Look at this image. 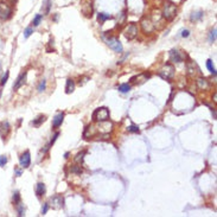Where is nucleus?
Wrapping results in <instances>:
<instances>
[{
	"instance_id": "39448f33",
	"label": "nucleus",
	"mask_w": 217,
	"mask_h": 217,
	"mask_svg": "<svg viewBox=\"0 0 217 217\" xmlns=\"http://www.w3.org/2000/svg\"><path fill=\"white\" fill-rule=\"evenodd\" d=\"M140 25H141V29H143V31H144L145 33H151V32H153L154 29H155L154 21L151 18H148V17H144V18L141 19Z\"/></svg>"
},
{
	"instance_id": "c85d7f7f",
	"label": "nucleus",
	"mask_w": 217,
	"mask_h": 217,
	"mask_svg": "<svg viewBox=\"0 0 217 217\" xmlns=\"http://www.w3.org/2000/svg\"><path fill=\"white\" fill-rule=\"evenodd\" d=\"M45 87H46V81L45 80H42L40 83H39V86H38V91H39V93L44 91L45 90Z\"/></svg>"
},
{
	"instance_id": "2eb2a0df",
	"label": "nucleus",
	"mask_w": 217,
	"mask_h": 217,
	"mask_svg": "<svg viewBox=\"0 0 217 217\" xmlns=\"http://www.w3.org/2000/svg\"><path fill=\"white\" fill-rule=\"evenodd\" d=\"M64 119V114L63 113H58L56 116L54 118V121H52V127L54 128H58V127L62 125Z\"/></svg>"
},
{
	"instance_id": "5701e85b",
	"label": "nucleus",
	"mask_w": 217,
	"mask_h": 217,
	"mask_svg": "<svg viewBox=\"0 0 217 217\" xmlns=\"http://www.w3.org/2000/svg\"><path fill=\"white\" fill-rule=\"evenodd\" d=\"M118 89H119V91H121V93H128V91L131 90V86L127 84V83H125V84H120Z\"/></svg>"
},
{
	"instance_id": "f704fd0d",
	"label": "nucleus",
	"mask_w": 217,
	"mask_h": 217,
	"mask_svg": "<svg viewBox=\"0 0 217 217\" xmlns=\"http://www.w3.org/2000/svg\"><path fill=\"white\" fill-rule=\"evenodd\" d=\"M48 210H49V203H45L44 207L42 208V215H45L46 212H48Z\"/></svg>"
},
{
	"instance_id": "c9c22d12",
	"label": "nucleus",
	"mask_w": 217,
	"mask_h": 217,
	"mask_svg": "<svg viewBox=\"0 0 217 217\" xmlns=\"http://www.w3.org/2000/svg\"><path fill=\"white\" fill-rule=\"evenodd\" d=\"M58 136H59V133H58V132H57V133H55L54 138H52V139H51V141H50V146H51V145H54V143L56 141V139H57Z\"/></svg>"
},
{
	"instance_id": "412c9836",
	"label": "nucleus",
	"mask_w": 217,
	"mask_h": 217,
	"mask_svg": "<svg viewBox=\"0 0 217 217\" xmlns=\"http://www.w3.org/2000/svg\"><path fill=\"white\" fill-rule=\"evenodd\" d=\"M203 17V12L202 11H198V12H193L192 14H191V20L192 21H196V20H198Z\"/></svg>"
},
{
	"instance_id": "a878e982",
	"label": "nucleus",
	"mask_w": 217,
	"mask_h": 217,
	"mask_svg": "<svg viewBox=\"0 0 217 217\" xmlns=\"http://www.w3.org/2000/svg\"><path fill=\"white\" fill-rule=\"evenodd\" d=\"M16 205H17V210H18L19 216H24V204H21V203L19 202L18 204H16Z\"/></svg>"
},
{
	"instance_id": "b1692460",
	"label": "nucleus",
	"mask_w": 217,
	"mask_h": 217,
	"mask_svg": "<svg viewBox=\"0 0 217 217\" xmlns=\"http://www.w3.org/2000/svg\"><path fill=\"white\" fill-rule=\"evenodd\" d=\"M209 40H210V43H215V40H216V27H214V29L210 31Z\"/></svg>"
},
{
	"instance_id": "dca6fc26",
	"label": "nucleus",
	"mask_w": 217,
	"mask_h": 217,
	"mask_svg": "<svg viewBox=\"0 0 217 217\" xmlns=\"http://www.w3.org/2000/svg\"><path fill=\"white\" fill-rule=\"evenodd\" d=\"M46 192V189H45V185L43 184V183H38L36 186V195L38 197H42V196H44Z\"/></svg>"
},
{
	"instance_id": "7ed1b4c3",
	"label": "nucleus",
	"mask_w": 217,
	"mask_h": 217,
	"mask_svg": "<svg viewBox=\"0 0 217 217\" xmlns=\"http://www.w3.org/2000/svg\"><path fill=\"white\" fill-rule=\"evenodd\" d=\"M109 119V109L106 107H100L93 113V120L95 122L100 121H106Z\"/></svg>"
},
{
	"instance_id": "2f4dec72",
	"label": "nucleus",
	"mask_w": 217,
	"mask_h": 217,
	"mask_svg": "<svg viewBox=\"0 0 217 217\" xmlns=\"http://www.w3.org/2000/svg\"><path fill=\"white\" fill-rule=\"evenodd\" d=\"M31 33H33V29H32V27H27L26 30L24 31V37L27 38V37L31 36Z\"/></svg>"
},
{
	"instance_id": "423d86ee",
	"label": "nucleus",
	"mask_w": 217,
	"mask_h": 217,
	"mask_svg": "<svg viewBox=\"0 0 217 217\" xmlns=\"http://www.w3.org/2000/svg\"><path fill=\"white\" fill-rule=\"evenodd\" d=\"M64 205V199L62 196L59 195H55L50 198V203H49V207H51L55 210H58V209H62Z\"/></svg>"
},
{
	"instance_id": "393cba45",
	"label": "nucleus",
	"mask_w": 217,
	"mask_h": 217,
	"mask_svg": "<svg viewBox=\"0 0 217 217\" xmlns=\"http://www.w3.org/2000/svg\"><path fill=\"white\" fill-rule=\"evenodd\" d=\"M207 68H208L209 70H210V72H211V74L216 75V70H215V68L212 67V61H211V59H208V61H207Z\"/></svg>"
},
{
	"instance_id": "6e6552de",
	"label": "nucleus",
	"mask_w": 217,
	"mask_h": 217,
	"mask_svg": "<svg viewBox=\"0 0 217 217\" xmlns=\"http://www.w3.org/2000/svg\"><path fill=\"white\" fill-rule=\"evenodd\" d=\"M107 45L113 50V51H115V52H122V50H124V48H122V44L120 43V40H119L118 38H109L107 39Z\"/></svg>"
},
{
	"instance_id": "ddd939ff",
	"label": "nucleus",
	"mask_w": 217,
	"mask_h": 217,
	"mask_svg": "<svg viewBox=\"0 0 217 217\" xmlns=\"http://www.w3.org/2000/svg\"><path fill=\"white\" fill-rule=\"evenodd\" d=\"M25 81H26V72H21L18 77H17L14 84H13V90H18L21 86H24Z\"/></svg>"
},
{
	"instance_id": "72a5a7b5",
	"label": "nucleus",
	"mask_w": 217,
	"mask_h": 217,
	"mask_svg": "<svg viewBox=\"0 0 217 217\" xmlns=\"http://www.w3.org/2000/svg\"><path fill=\"white\" fill-rule=\"evenodd\" d=\"M9 76H10V74H9V71H7L6 74H5V76L2 77L1 82H0V84H1V86H5V83H6V82H7V80H9Z\"/></svg>"
},
{
	"instance_id": "4468645a",
	"label": "nucleus",
	"mask_w": 217,
	"mask_h": 217,
	"mask_svg": "<svg viewBox=\"0 0 217 217\" xmlns=\"http://www.w3.org/2000/svg\"><path fill=\"white\" fill-rule=\"evenodd\" d=\"M170 61L173 62V63H181V61H183V57H181V52L178 50H176V49L171 50L170 51Z\"/></svg>"
},
{
	"instance_id": "4be33fe9",
	"label": "nucleus",
	"mask_w": 217,
	"mask_h": 217,
	"mask_svg": "<svg viewBox=\"0 0 217 217\" xmlns=\"http://www.w3.org/2000/svg\"><path fill=\"white\" fill-rule=\"evenodd\" d=\"M84 155H86V151H82L81 153L77 154V155L75 157V163H77V164L83 163V158H84Z\"/></svg>"
},
{
	"instance_id": "0eeeda50",
	"label": "nucleus",
	"mask_w": 217,
	"mask_h": 217,
	"mask_svg": "<svg viewBox=\"0 0 217 217\" xmlns=\"http://www.w3.org/2000/svg\"><path fill=\"white\" fill-rule=\"evenodd\" d=\"M12 16V9L6 2H0V18L2 20H7Z\"/></svg>"
},
{
	"instance_id": "20e7f679",
	"label": "nucleus",
	"mask_w": 217,
	"mask_h": 217,
	"mask_svg": "<svg viewBox=\"0 0 217 217\" xmlns=\"http://www.w3.org/2000/svg\"><path fill=\"white\" fill-rule=\"evenodd\" d=\"M124 36L126 37L128 40H132L138 36V26L135 23H131L128 24L125 30H124Z\"/></svg>"
},
{
	"instance_id": "f03ea898",
	"label": "nucleus",
	"mask_w": 217,
	"mask_h": 217,
	"mask_svg": "<svg viewBox=\"0 0 217 217\" xmlns=\"http://www.w3.org/2000/svg\"><path fill=\"white\" fill-rule=\"evenodd\" d=\"M158 74H159V76H160L162 78L169 81V80L173 78V76H174V68H173V65H171V64L166 63V64H164L163 67L159 69Z\"/></svg>"
},
{
	"instance_id": "cd10ccee",
	"label": "nucleus",
	"mask_w": 217,
	"mask_h": 217,
	"mask_svg": "<svg viewBox=\"0 0 217 217\" xmlns=\"http://www.w3.org/2000/svg\"><path fill=\"white\" fill-rule=\"evenodd\" d=\"M42 19H43V16H42V14H37V16H36V18L33 19V21H32V24H33V26H38Z\"/></svg>"
},
{
	"instance_id": "7c9ffc66",
	"label": "nucleus",
	"mask_w": 217,
	"mask_h": 217,
	"mask_svg": "<svg viewBox=\"0 0 217 217\" xmlns=\"http://www.w3.org/2000/svg\"><path fill=\"white\" fill-rule=\"evenodd\" d=\"M19 202H20V195H19L18 191H16V192L13 193V203H14V204H18Z\"/></svg>"
},
{
	"instance_id": "1a4fd4ad",
	"label": "nucleus",
	"mask_w": 217,
	"mask_h": 217,
	"mask_svg": "<svg viewBox=\"0 0 217 217\" xmlns=\"http://www.w3.org/2000/svg\"><path fill=\"white\" fill-rule=\"evenodd\" d=\"M97 128V132H101V133H103V134H107L109 132H112V129H113V124L108 121V120H106V121H100L99 122V126L96 127Z\"/></svg>"
},
{
	"instance_id": "aec40b11",
	"label": "nucleus",
	"mask_w": 217,
	"mask_h": 217,
	"mask_svg": "<svg viewBox=\"0 0 217 217\" xmlns=\"http://www.w3.org/2000/svg\"><path fill=\"white\" fill-rule=\"evenodd\" d=\"M112 18V16H109L107 13H99V16H97V19H99V21L102 24V23H105L107 19H110Z\"/></svg>"
},
{
	"instance_id": "bb28decb",
	"label": "nucleus",
	"mask_w": 217,
	"mask_h": 217,
	"mask_svg": "<svg viewBox=\"0 0 217 217\" xmlns=\"http://www.w3.org/2000/svg\"><path fill=\"white\" fill-rule=\"evenodd\" d=\"M70 171L72 173H76V174H81L82 173V167L81 166H76V165H74L71 169H70Z\"/></svg>"
},
{
	"instance_id": "58836bf2",
	"label": "nucleus",
	"mask_w": 217,
	"mask_h": 217,
	"mask_svg": "<svg viewBox=\"0 0 217 217\" xmlns=\"http://www.w3.org/2000/svg\"><path fill=\"white\" fill-rule=\"evenodd\" d=\"M0 96H1V91H0Z\"/></svg>"
},
{
	"instance_id": "f3484780",
	"label": "nucleus",
	"mask_w": 217,
	"mask_h": 217,
	"mask_svg": "<svg viewBox=\"0 0 217 217\" xmlns=\"http://www.w3.org/2000/svg\"><path fill=\"white\" fill-rule=\"evenodd\" d=\"M75 90V82L72 81L71 78L67 80V86H65V93L67 94H71L72 91Z\"/></svg>"
},
{
	"instance_id": "9b49d317",
	"label": "nucleus",
	"mask_w": 217,
	"mask_h": 217,
	"mask_svg": "<svg viewBox=\"0 0 217 217\" xmlns=\"http://www.w3.org/2000/svg\"><path fill=\"white\" fill-rule=\"evenodd\" d=\"M10 131H11V127H10L9 121H1L0 122V136L5 139L10 134Z\"/></svg>"
},
{
	"instance_id": "6ab92c4d",
	"label": "nucleus",
	"mask_w": 217,
	"mask_h": 217,
	"mask_svg": "<svg viewBox=\"0 0 217 217\" xmlns=\"http://www.w3.org/2000/svg\"><path fill=\"white\" fill-rule=\"evenodd\" d=\"M45 120H46L45 115H39V116H38L36 120H33V122H32V124H33V126L39 127L40 125H42V124H43V122H44V121H45Z\"/></svg>"
},
{
	"instance_id": "f8f14e48",
	"label": "nucleus",
	"mask_w": 217,
	"mask_h": 217,
	"mask_svg": "<svg viewBox=\"0 0 217 217\" xmlns=\"http://www.w3.org/2000/svg\"><path fill=\"white\" fill-rule=\"evenodd\" d=\"M147 78H150V75L148 74H146V72H143V74H140V75H138L135 77H132L131 78V83L132 84H143L145 81H147Z\"/></svg>"
},
{
	"instance_id": "4c0bfd02",
	"label": "nucleus",
	"mask_w": 217,
	"mask_h": 217,
	"mask_svg": "<svg viewBox=\"0 0 217 217\" xmlns=\"http://www.w3.org/2000/svg\"><path fill=\"white\" fill-rule=\"evenodd\" d=\"M0 72H1V63H0Z\"/></svg>"
},
{
	"instance_id": "9d476101",
	"label": "nucleus",
	"mask_w": 217,
	"mask_h": 217,
	"mask_svg": "<svg viewBox=\"0 0 217 217\" xmlns=\"http://www.w3.org/2000/svg\"><path fill=\"white\" fill-rule=\"evenodd\" d=\"M19 163H20V166H21L23 169H27V167L30 166V164H31V155H30V152H29V151L24 152V153L20 155Z\"/></svg>"
},
{
	"instance_id": "473e14b6",
	"label": "nucleus",
	"mask_w": 217,
	"mask_h": 217,
	"mask_svg": "<svg viewBox=\"0 0 217 217\" xmlns=\"http://www.w3.org/2000/svg\"><path fill=\"white\" fill-rule=\"evenodd\" d=\"M128 132H132V133H139V128L134 125H132V126L128 127Z\"/></svg>"
},
{
	"instance_id": "c756f323",
	"label": "nucleus",
	"mask_w": 217,
	"mask_h": 217,
	"mask_svg": "<svg viewBox=\"0 0 217 217\" xmlns=\"http://www.w3.org/2000/svg\"><path fill=\"white\" fill-rule=\"evenodd\" d=\"M7 164V157L6 155H0V167H4Z\"/></svg>"
},
{
	"instance_id": "e433bc0d",
	"label": "nucleus",
	"mask_w": 217,
	"mask_h": 217,
	"mask_svg": "<svg viewBox=\"0 0 217 217\" xmlns=\"http://www.w3.org/2000/svg\"><path fill=\"white\" fill-rule=\"evenodd\" d=\"M189 35H190V31H189V30H183V31H181V37L185 38V37H189Z\"/></svg>"
},
{
	"instance_id": "a211bd4d",
	"label": "nucleus",
	"mask_w": 217,
	"mask_h": 217,
	"mask_svg": "<svg viewBox=\"0 0 217 217\" xmlns=\"http://www.w3.org/2000/svg\"><path fill=\"white\" fill-rule=\"evenodd\" d=\"M197 86H198L199 89H207L209 87V82L208 80H205V78H203V77H199L197 78Z\"/></svg>"
},
{
	"instance_id": "f257e3e1",
	"label": "nucleus",
	"mask_w": 217,
	"mask_h": 217,
	"mask_svg": "<svg viewBox=\"0 0 217 217\" xmlns=\"http://www.w3.org/2000/svg\"><path fill=\"white\" fill-rule=\"evenodd\" d=\"M163 17L166 20H172V19L176 17L177 14V6L171 2V1H166L164 4V7H163Z\"/></svg>"
}]
</instances>
